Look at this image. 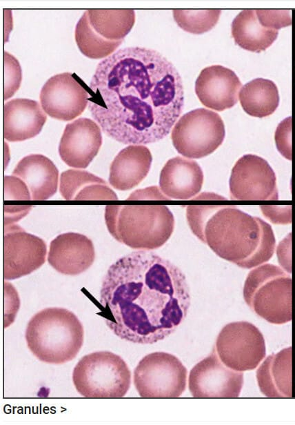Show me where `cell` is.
<instances>
[{"label": "cell", "instance_id": "cell-1", "mask_svg": "<svg viewBox=\"0 0 295 425\" xmlns=\"http://www.w3.org/2000/svg\"><path fill=\"white\" fill-rule=\"evenodd\" d=\"M88 110L109 137L130 145L165 138L183 112L182 79L159 52L122 48L98 64L88 86Z\"/></svg>", "mask_w": 295, "mask_h": 425}, {"label": "cell", "instance_id": "cell-2", "mask_svg": "<svg viewBox=\"0 0 295 425\" xmlns=\"http://www.w3.org/2000/svg\"><path fill=\"white\" fill-rule=\"evenodd\" d=\"M190 301L183 273L170 261L141 250L109 267L100 290L99 315L121 339L152 344L176 330Z\"/></svg>", "mask_w": 295, "mask_h": 425}, {"label": "cell", "instance_id": "cell-3", "mask_svg": "<svg viewBox=\"0 0 295 425\" xmlns=\"http://www.w3.org/2000/svg\"><path fill=\"white\" fill-rule=\"evenodd\" d=\"M192 232L221 258L250 269L269 261L276 239L272 226L258 217L228 206H189Z\"/></svg>", "mask_w": 295, "mask_h": 425}, {"label": "cell", "instance_id": "cell-4", "mask_svg": "<svg viewBox=\"0 0 295 425\" xmlns=\"http://www.w3.org/2000/svg\"><path fill=\"white\" fill-rule=\"evenodd\" d=\"M26 341L40 361L62 364L76 357L84 340V329L78 317L63 308H46L28 323Z\"/></svg>", "mask_w": 295, "mask_h": 425}, {"label": "cell", "instance_id": "cell-5", "mask_svg": "<svg viewBox=\"0 0 295 425\" xmlns=\"http://www.w3.org/2000/svg\"><path fill=\"white\" fill-rule=\"evenodd\" d=\"M109 233L118 241L139 250L164 245L174 228V217L165 206L110 205L105 208Z\"/></svg>", "mask_w": 295, "mask_h": 425}, {"label": "cell", "instance_id": "cell-6", "mask_svg": "<svg viewBox=\"0 0 295 425\" xmlns=\"http://www.w3.org/2000/svg\"><path fill=\"white\" fill-rule=\"evenodd\" d=\"M243 297L252 311L271 324L292 319V279L276 265L265 264L252 270L245 281Z\"/></svg>", "mask_w": 295, "mask_h": 425}, {"label": "cell", "instance_id": "cell-7", "mask_svg": "<svg viewBox=\"0 0 295 425\" xmlns=\"http://www.w3.org/2000/svg\"><path fill=\"white\" fill-rule=\"evenodd\" d=\"M134 22L133 10H88L76 25V43L88 58L108 57L122 43Z\"/></svg>", "mask_w": 295, "mask_h": 425}, {"label": "cell", "instance_id": "cell-8", "mask_svg": "<svg viewBox=\"0 0 295 425\" xmlns=\"http://www.w3.org/2000/svg\"><path fill=\"white\" fill-rule=\"evenodd\" d=\"M72 381L83 397L119 398L128 393L131 373L120 356L110 351H97L79 361L73 370Z\"/></svg>", "mask_w": 295, "mask_h": 425}, {"label": "cell", "instance_id": "cell-9", "mask_svg": "<svg viewBox=\"0 0 295 425\" xmlns=\"http://www.w3.org/2000/svg\"><path fill=\"white\" fill-rule=\"evenodd\" d=\"M225 136L220 115L206 108L184 114L174 124L171 139L176 151L190 159L205 157L214 152Z\"/></svg>", "mask_w": 295, "mask_h": 425}, {"label": "cell", "instance_id": "cell-10", "mask_svg": "<svg viewBox=\"0 0 295 425\" xmlns=\"http://www.w3.org/2000/svg\"><path fill=\"white\" fill-rule=\"evenodd\" d=\"M186 382V368L176 357L165 352L145 355L134 371V384L141 397H179Z\"/></svg>", "mask_w": 295, "mask_h": 425}, {"label": "cell", "instance_id": "cell-11", "mask_svg": "<svg viewBox=\"0 0 295 425\" xmlns=\"http://www.w3.org/2000/svg\"><path fill=\"white\" fill-rule=\"evenodd\" d=\"M214 349L226 366L240 372L255 369L266 355L263 334L247 322L225 325L217 337Z\"/></svg>", "mask_w": 295, "mask_h": 425}, {"label": "cell", "instance_id": "cell-12", "mask_svg": "<svg viewBox=\"0 0 295 425\" xmlns=\"http://www.w3.org/2000/svg\"><path fill=\"white\" fill-rule=\"evenodd\" d=\"M230 198L233 200H277L276 177L269 163L252 154L242 156L232 169Z\"/></svg>", "mask_w": 295, "mask_h": 425}, {"label": "cell", "instance_id": "cell-13", "mask_svg": "<svg viewBox=\"0 0 295 425\" xmlns=\"http://www.w3.org/2000/svg\"><path fill=\"white\" fill-rule=\"evenodd\" d=\"M88 86L76 75L63 72L50 77L40 92V102L45 113L61 121L79 116L88 104Z\"/></svg>", "mask_w": 295, "mask_h": 425}, {"label": "cell", "instance_id": "cell-14", "mask_svg": "<svg viewBox=\"0 0 295 425\" xmlns=\"http://www.w3.org/2000/svg\"><path fill=\"white\" fill-rule=\"evenodd\" d=\"M189 389L197 398H236L243 385V373L226 366L215 349L190 370Z\"/></svg>", "mask_w": 295, "mask_h": 425}, {"label": "cell", "instance_id": "cell-15", "mask_svg": "<svg viewBox=\"0 0 295 425\" xmlns=\"http://www.w3.org/2000/svg\"><path fill=\"white\" fill-rule=\"evenodd\" d=\"M3 277L12 280L27 275L45 261L47 247L43 239L18 225L5 226Z\"/></svg>", "mask_w": 295, "mask_h": 425}, {"label": "cell", "instance_id": "cell-16", "mask_svg": "<svg viewBox=\"0 0 295 425\" xmlns=\"http://www.w3.org/2000/svg\"><path fill=\"white\" fill-rule=\"evenodd\" d=\"M103 138L99 125L81 117L65 126L59 146L62 161L74 168H86L98 154Z\"/></svg>", "mask_w": 295, "mask_h": 425}, {"label": "cell", "instance_id": "cell-17", "mask_svg": "<svg viewBox=\"0 0 295 425\" xmlns=\"http://www.w3.org/2000/svg\"><path fill=\"white\" fill-rule=\"evenodd\" d=\"M241 86L233 70L213 65L201 71L195 82V92L205 107L223 111L237 103Z\"/></svg>", "mask_w": 295, "mask_h": 425}, {"label": "cell", "instance_id": "cell-18", "mask_svg": "<svg viewBox=\"0 0 295 425\" xmlns=\"http://www.w3.org/2000/svg\"><path fill=\"white\" fill-rule=\"evenodd\" d=\"M95 259V250L90 239L69 232L59 235L50 244L48 261L59 273L79 275L88 270Z\"/></svg>", "mask_w": 295, "mask_h": 425}, {"label": "cell", "instance_id": "cell-19", "mask_svg": "<svg viewBox=\"0 0 295 425\" xmlns=\"http://www.w3.org/2000/svg\"><path fill=\"white\" fill-rule=\"evenodd\" d=\"M203 179V170L196 161L177 156L163 167L159 188L169 199L186 200L200 192Z\"/></svg>", "mask_w": 295, "mask_h": 425}, {"label": "cell", "instance_id": "cell-20", "mask_svg": "<svg viewBox=\"0 0 295 425\" xmlns=\"http://www.w3.org/2000/svg\"><path fill=\"white\" fill-rule=\"evenodd\" d=\"M3 135L8 141H22L40 133L47 117L39 103L29 99H14L4 104Z\"/></svg>", "mask_w": 295, "mask_h": 425}, {"label": "cell", "instance_id": "cell-21", "mask_svg": "<svg viewBox=\"0 0 295 425\" xmlns=\"http://www.w3.org/2000/svg\"><path fill=\"white\" fill-rule=\"evenodd\" d=\"M150 150L143 145H130L114 157L110 168L109 183L119 190L138 186L148 175L152 165Z\"/></svg>", "mask_w": 295, "mask_h": 425}, {"label": "cell", "instance_id": "cell-22", "mask_svg": "<svg viewBox=\"0 0 295 425\" xmlns=\"http://www.w3.org/2000/svg\"><path fill=\"white\" fill-rule=\"evenodd\" d=\"M12 175L27 185L33 200H46L57 192L59 170L52 161L43 155L31 154L22 158Z\"/></svg>", "mask_w": 295, "mask_h": 425}, {"label": "cell", "instance_id": "cell-23", "mask_svg": "<svg viewBox=\"0 0 295 425\" xmlns=\"http://www.w3.org/2000/svg\"><path fill=\"white\" fill-rule=\"evenodd\" d=\"M261 392L267 397H292V347L269 355L256 371Z\"/></svg>", "mask_w": 295, "mask_h": 425}, {"label": "cell", "instance_id": "cell-24", "mask_svg": "<svg viewBox=\"0 0 295 425\" xmlns=\"http://www.w3.org/2000/svg\"><path fill=\"white\" fill-rule=\"evenodd\" d=\"M59 192L66 200H116L105 181L85 170L70 169L60 176Z\"/></svg>", "mask_w": 295, "mask_h": 425}, {"label": "cell", "instance_id": "cell-25", "mask_svg": "<svg viewBox=\"0 0 295 425\" xmlns=\"http://www.w3.org/2000/svg\"><path fill=\"white\" fill-rule=\"evenodd\" d=\"M232 35L236 45L244 50L261 52L276 39L278 32L265 27L258 20L256 10H243L232 23Z\"/></svg>", "mask_w": 295, "mask_h": 425}, {"label": "cell", "instance_id": "cell-26", "mask_svg": "<svg viewBox=\"0 0 295 425\" xmlns=\"http://www.w3.org/2000/svg\"><path fill=\"white\" fill-rule=\"evenodd\" d=\"M238 97L243 110L254 117L271 115L279 104L277 86L272 81L263 78H256L245 83Z\"/></svg>", "mask_w": 295, "mask_h": 425}, {"label": "cell", "instance_id": "cell-27", "mask_svg": "<svg viewBox=\"0 0 295 425\" xmlns=\"http://www.w3.org/2000/svg\"><path fill=\"white\" fill-rule=\"evenodd\" d=\"M220 10H174V19L183 30L200 34L210 30L218 21Z\"/></svg>", "mask_w": 295, "mask_h": 425}, {"label": "cell", "instance_id": "cell-28", "mask_svg": "<svg viewBox=\"0 0 295 425\" xmlns=\"http://www.w3.org/2000/svg\"><path fill=\"white\" fill-rule=\"evenodd\" d=\"M4 99L10 98L20 86L21 70L18 61L10 53H4Z\"/></svg>", "mask_w": 295, "mask_h": 425}, {"label": "cell", "instance_id": "cell-29", "mask_svg": "<svg viewBox=\"0 0 295 425\" xmlns=\"http://www.w3.org/2000/svg\"><path fill=\"white\" fill-rule=\"evenodd\" d=\"M292 10H256L260 22L266 28L278 30L292 24Z\"/></svg>", "mask_w": 295, "mask_h": 425}, {"label": "cell", "instance_id": "cell-30", "mask_svg": "<svg viewBox=\"0 0 295 425\" xmlns=\"http://www.w3.org/2000/svg\"><path fill=\"white\" fill-rule=\"evenodd\" d=\"M275 142L281 155L292 160V117L286 118L278 126L275 132Z\"/></svg>", "mask_w": 295, "mask_h": 425}, {"label": "cell", "instance_id": "cell-31", "mask_svg": "<svg viewBox=\"0 0 295 425\" xmlns=\"http://www.w3.org/2000/svg\"><path fill=\"white\" fill-rule=\"evenodd\" d=\"M4 199L5 200L32 199L27 185L20 178L14 175L4 177Z\"/></svg>", "mask_w": 295, "mask_h": 425}, {"label": "cell", "instance_id": "cell-32", "mask_svg": "<svg viewBox=\"0 0 295 425\" xmlns=\"http://www.w3.org/2000/svg\"><path fill=\"white\" fill-rule=\"evenodd\" d=\"M156 186L136 190L128 199H169Z\"/></svg>", "mask_w": 295, "mask_h": 425}]
</instances>
